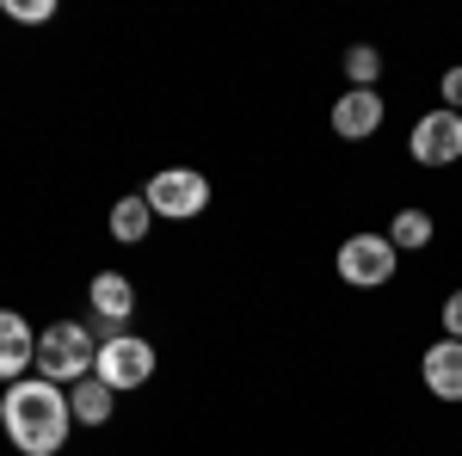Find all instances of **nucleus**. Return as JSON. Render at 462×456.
Wrapping results in <instances>:
<instances>
[{"label":"nucleus","instance_id":"3","mask_svg":"<svg viewBox=\"0 0 462 456\" xmlns=\"http://www.w3.org/2000/svg\"><path fill=\"white\" fill-rule=\"evenodd\" d=\"M93 377H99L111 395L143 388L148 377H154V346H148V340H136V333H117V340H106V346H99V358H93Z\"/></svg>","mask_w":462,"mask_h":456},{"label":"nucleus","instance_id":"9","mask_svg":"<svg viewBox=\"0 0 462 456\" xmlns=\"http://www.w3.org/2000/svg\"><path fill=\"white\" fill-rule=\"evenodd\" d=\"M420 377L438 401H462V340H438V346L420 358Z\"/></svg>","mask_w":462,"mask_h":456},{"label":"nucleus","instance_id":"14","mask_svg":"<svg viewBox=\"0 0 462 456\" xmlns=\"http://www.w3.org/2000/svg\"><path fill=\"white\" fill-rule=\"evenodd\" d=\"M376 74H383V50L352 43V50H346V80H352V87H376Z\"/></svg>","mask_w":462,"mask_h":456},{"label":"nucleus","instance_id":"4","mask_svg":"<svg viewBox=\"0 0 462 456\" xmlns=\"http://www.w3.org/2000/svg\"><path fill=\"white\" fill-rule=\"evenodd\" d=\"M148 210L154 216H173V222H185V216H198L204 204H210V179L198 173V167H167V173H154L143 185Z\"/></svg>","mask_w":462,"mask_h":456},{"label":"nucleus","instance_id":"2","mask_svg":"<svg viewBox=\"0 0 462 456\" xmlns=\"http://www.w3.org/2000/svg\"><path fill=\"white\" fill-rule=\"evenodd\" d=\"M93 358H99V340L80 327V321H56V327H43L37 333V377L43 383H80V377H93Z\"/></svg>","mask_w":462,"mask_h":456},{"label":"nucleus","instance_id":"6","mask_svg":"<svg viewBox=\"0 0 462 456\" xmlns=\"http://www.w3.org/2000/svg\"><path fill=\"white\" fill-rule=\"evenodd\" d=\"M407 148H413L420 167H450V161H462V111H444V106L426 111V117L413 124Z\"/></svg>","mask_w":462,"mask_h":456},{"label":"nucleus","instance_id":"7","mask_svg":"<svg viewBox=\"0 0 462 456\" xmlns=\"http://www.w3.org/2000/svg\"><path fill=\"white\" fill-rule=\"evenodd\" d=\"M37 364V333L19 309H0V383H19Z\"/></svg>","mask_w":462,"mask_h":456},{"label":"nucleus","instance_id":"13","mask_svg":"<svg viewBox=\"0 0 462 456\" xmlns=\"http://www.w3.org/2000/svg\"><path fill=\"white\" fill-rule=\"evenodd\" d=\"M389 241H394V253H420V247H431V216L426 210H401L389 222Z\"/></svg>","mask_w":462,"mask_h":456},{"label":"nucleus","instance_id":"15","mask_svg":"<svg viewBox=\"0 0 462 456\" xmlns=\"http://www.w3.org/2000/svg\"><path fill=\"white\" fill-rule=\"evenodd\" d=\"M6 19H19V25H43V19H56V0H6Z\"/></svg>","mask_w":462,"mask_h":456},{"label":"nucleus","instance_id":"8","mask_svg":"<svg viewBox=\"0 0 462 456\" xmlns=\"http://www.w3.org/2000/svg\"><path fill=\"white\" fill-rule=\"evenodd\" d=\"M383 130V99H376V87H352L346 99H333V136L346 142H364Z\"/></svg>","mask_w":462,"mask_h":456},{"label":"nucleus","instance_id":"1","mask_svg":"<svg viewBox=\"0 0 462 456\" xmlns=\"http://www.w3.org/2000/svg\"><path fill=\"white\" fill-rule=\"evenodd\" d=\"M69 420H74L69 395L56 383H43V377H19L0 395V425L19 444V456H56L69 444Z\"/></svg>","mask_w":462,"mask_h":456},{"label":"nucleus","instance_id":"11","mask_svg":"<svg viewBox=\"0 0 462 456\" xmlns=\"http://www.w3.org/2000/svg\"><path fill=\"white\" fill-rule=\"evenodd\" d=\"M148 222H154V210H148L143 191H136V198H117V204H111V241H124V247L148 241Z\"/></svg>","mask_w":462,"mask_h":456},{"label":"nucleus","instance_id":"16","mask_svg":"<svg viewBox=\"0 0 462 456\" xmlns=\"http://www.w3.org/2000/svg\"><path fill=\"white\" fill-rule=\"evenodd\" d=\"M444 340H462V290L444 296Z\"/></svg>","mask_w":462,"mask_h":456},{"label":"nucleus","instance_id":"10","mask_svg":"<svg viewBox=\"0 0 462 456\" xmlns=\"http://www.w3.org/2000/svg\"><path fill=\"white\" fill-rule=\"evenodd\" d=\"M87 296H93L99 321H111V327H124L130 309H136V290H130V278H117V272H99V278L87 284Z\"/></svg>","mask_w":462,"mask_h":456},{"label":"nucleus","instance_id":"12","mask_svg":"<svg viewBox=\"0 0 462 456\" xmlns=\"http://www.w3.org/2000/svg\"><path fill=\"white\" fill-rule=\"evenodd\" d=\"M69 407H74V420H80V425H106L111 407H117V395H111L99 377H80V383H74V395H69Z\"/></svg>","mask_w":462,"mask_h":456},{"label":"nucleus","instance_id":"17","mask_svg":"<svg viewBox=\"0 0 462 456\" xmlns=\"http://www.w3.org/2000/svg\"><path fill=\"white\" fill-rule=\"evenodd\" d=\"M444 111H462V69L444 74Z\"/></svg>","mask_w":462,"mask_h":456},{"label":"nucleus","instance_id":"5","mask_svg":"<svg viewBox=\"0 0 462 456\" xmlns=\"http://www.w3.org/2000/svg\"><path fill=\"white\" fill-rule=\"evenodd\" d=\"M394 265H401V253H394L389 235H352V241H339V278L357 284V290L389 284Z\"/></svg>","mask_w":462,"mask_h":456}]
</instances>
